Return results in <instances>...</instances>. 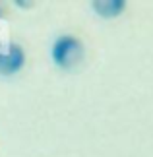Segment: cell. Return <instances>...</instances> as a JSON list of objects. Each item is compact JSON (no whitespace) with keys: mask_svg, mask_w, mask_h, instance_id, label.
Returning <instances> with one entry per match:
<instances>
[{"mask_svg":"<svg viewBox=\"0 0 153 157\" xmlns=\"http://www.w3.org/2000/svg\"><path fill=\"white\" fill-rule=\"evenodd\" d=\"M52 62L62 70H70L82 60L83 56V45L74 35H60L52 43Z\"/></svg>","mask_w":153,"mask_h":157,"instance_id":"cell-1","label":"cell"},{"mask_svg":"<svg viewBox=\"0 0 153 157\" xmlns=\"http://www.w3.org/2000/svg\"><path fill=\"white\" fill-rule=\"evenodd\" d=\"M23 64H25V51L21 45L14 41L0 45V74L2 76L17 74L23 68Z\"/></svg>","mask_w":153,"mask_h":157,"instance_id":"cell-2","label":"cell"},{"mask_svg":"<svg viewBox=\"0 0 153 157\" xmlns=\"http://www.w3.org/2000/svg\"><path fill=\"white\" fill-rule=\"evenodd\" d=\"M91 6H93V10L99 16H103V17H116L118 14L124 12L126 2L124 0H107V2L95 0V2H91Z\"/></svg>","mask_w":153,"mask_h":157,"instance_id":"cell-3","label":"cell"},{"mask_svg":"<svg viewBox=\"0 0 153 157\" xmlns=\"http://www.w3.org/2000/svg\"><path fill=\"white\" fill-rule=\"evenodd\" d=\"M0 16H2V8H0Z\"/></svg>","mask_w":153,"mask_h":157,"instance_id":"cell-4","label":"cell"}]
</instances>
